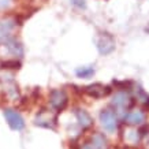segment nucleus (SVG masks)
Returning a JSON list of instances; mask_svg holds the SVG:
<instances>
[{
	"mask_svg": "<svg viewBox=\"0 0 149 149\" xmlns=\"http://www.w3.org/2000/svg\"><path fill=\"white\" fill-rule=\"evenodd\" d=\"M137 100L140 101L144 107H146V108H149V95L146 93V92L144 91V89H141L140 86L137 88Z\"/></svg>",
	"mask_w": 149,
	"mask_h": 149,
	"instance_id": "nucleus-15",
	"label": "nucleus"
},
{
	"mask_svg": "<svg viewBox=\"0 0 149 149\" xmlns=\"http://www.w3.org/2000/svg\"><path fill=\"white\" fill-rule=\"evenodd\" d=\"M14 27V22L7 21V22H0V41H6L10 38V33Z\"/></svg>",
	"mask_w": 149,
	"mask_h": 149,
	"instance_id": "nucleus-12",
	"label": "nucleus"
},
{
	"mask_svg": "<svg viewBox=\"0 0 149 149\" xmlns=\"http://www.w3.org/2000/svg\"><path fill=\"white\" fill-rule=\"evenodd\" d=\"M137 133H138V136H140V137L148 136V134H149V125H146V123H142Z\"/></svg>",
	"mask_w": 149,
	"mask_h": 149,
	"instance_id": "nucleus-18",
	"label": "nucleus"
},
{
	"mask_svg": "<svg viewBox=\"0 0 149 149\" xmlns=\"http://www.w3.org/2000/svg\"><path fill=\"white\" fill-rule=\"evenodd\" d=\"M136 103V100H133L130 97V95L127 92H116L115 96L112 97V101H111V105L115 107L119 113H122L125 109L131 108Z\"/></svg>",
	"mask_w": 149,
	"mask_h": 149,
	"instance_id": "nucleus-3",
	"label": "nucleus"
},
{
	"mask_svg": "<svg viewBox=\"0 0 149 149\" xmlns=\"http://www.w3.org/2000/svg\"><path fill=\"white\" fill-rule=\"evenodd\" d=\"M6 48L11 55L14 56H18V58H22L23 56V45L19 42L17 38H8L6 40Z\"/></svg>",
	"mask_w": 149,
	"mask_h": 149,
	"instance_id": "nucleus-11",
	"label": "nucleus"
},
{
	"mask_svg": "<svg viewBox=\"0 0 149 149\" xmlns=\"http://www.w3.org/2000/svg\"><path fill=\"white\" fill-rule=\"evenodd\" d=\"M82 149H95V148H93V145H92L91 142H86V144L82 146Z\"/></svg>",
	"mask_w": 149,
	"mask_h": 149,
	"instance_id": "nucleus-21",
	"label": "nucleus"
},
{
	"mask_svg": "<svg viewBox=\"0 0 149 149\" xmlns=\"http://www.w3.org/2000/svg\"><path fill=\"white\" fill-rule=\"evenodd\" d=\"M145 32H146V33H149V25H148V26H146V27H145Z\"/></svg>",
	"mask_w": 149,
	"mask_h": 149,
	"instance_id": "nucleus-22",
	"label": "nucleus"
},
{
	"mask_svg": "<svg viewBox=\"0 0 149 149\" xmlns=\"http://www.w3.org/2000/svg\"><path fill=\"white\" fill-rule=\"evenodd\" d=\"M96 48L99 51L100 55H109L115 51V47H116V41H115V37L108 32H100L96 37Z\"/></svg>",
	"mask_w": 149,
	"mask_h": 149,
	"instance_id": "nucleus-1",
	"label": "nucleus"
},
{
	"mask_svg": "<svg viewBox=\"0 0 149 149\" xmlns=\"http://www.w3.org/2000/svg\"><path fill=\"white\" fill-rule=\"evenodd\" d=\"M0 68H7V70H19L21 68V63L18 60H6L0 63Z\"/></svg>",
	"mask_w": 149,
	"mask_h": 149,
	"instance_id": "nucleus-17",
	"label": "nucleus"
},
{
	"mask_svg": "<svg viewBox=\"0 0 149 149\" xmlns=\"http://www.w3.org/2000/svg\"><path fill=\"white\" fill-rule=\"evenodd\" d=\"M74 115H75V118H77L78 125H79L84 130L92 127V125H93V119H92V116L88 113V111H85V109H82V108H77L75 111H74Z\"/></svg>",
	"mask_w": 149,
	"mask_h": 149,
	"instance_id": "nucleus-10",
	"label": "nucleus"
},
{
	"mask_svg": "<svg viewBox=\"0 0 149 149\" xmlns=\"http://www.w3.org/2000/svg\"><path fill=\"white\" fill-rule=\"evenodd\" d=\"M112 85L116 88V89H119V92H129L133 89V81H118V79H113L112 81Z\"/></svg>",
	"mask_w": 149,
	"mask_h": 149,
	"instance_id": "nucleus-13",
	"label": "nucleus"
},
{
	"mask_svg": "<svg viewBox=\"0 0 149 149\" xmlns=\"http://www.w3.org/2000/svg\"><path fill=\"white\" fill-rule=\"evenodd\" d=\"M0 84L3 85L6 93H7V96H8L11 100H17L19 97L18 85L15 84L13 75H8V74H6V75H0Z\"/></svg>",
	"mask_w": 149,
	"mask_h": 149,
	"instance_id": "nucleus-7",
	"label": "nucleus"
},
{
	"mask_svg": "<svg viewBox=\"0 0 149 149\" xmlns=\"http://www.w3.org/2000/svg\"><path fill=\"white\" fill-rule=\"evenodd\" d=\"M78 78H91L95 74V68L93 67H79L75 70Z\"/></svg>",
	"mask_w": 149,
	"mask_h": 149,
	"instance_id": "nucleus-16",
	"label": "nucleus"
},
{
	"mask_svg": "<svg viewBox=\"0 0 149 149\" xmlns=\"http://www.w3.org/2000/svg\"><path fill=\"white\" fill-rule=\"evenodd\" d=\"M4 113V118L7 123H8V126L15 131H21L23 130V127H25V122H23V118L21 116V113L18 111H15L13 108H6L3 111Z\"/></svg>",
	"mask_w": 149,
	"mask_h": 149,
	"instance_id": "nucleus-5",
	"label": "nucleus"
},
{
	"mask_svg": "<svg viewBox=\"0 0 149 149\" xmlns=\"http://www.w3.org/2000/svg\"><path fill=\"white\" fill-rule=\"evenodd\" d=\"M100 123L101 126L108 131V133H115L118 129V119L115 116V113L109 109H101V112L99 115Z\"/></svg>",
	"mask_w": 149,
	"mask_h": 149,
	"instance_id": "nucleus-6",
	"label": "nucleus"
},
{
	"mask_svg": "<svg viewBox=\"0 0 149 149\" xmlns=\"http://www.w3.org/2000/svg\"><path fill=\"white\" fill-rule=\"evenodd\" d=\"M56 122H58V116L56 115L52 116L48 109H41L40 112L37 113L36 120H34V123L37 126L47 127V129H55L56 127Z\"/></svg>",
	"mask_w": 149,
	"mask_h": 149,
	"instance_id": "nucleus-8",
	"label": "nucleus"
},
{
	"mask_svg": "<svg viewBox=\"0 0 149 149\" xmlns=\"http://www.w3.org/2000/svg\"><path fill=\"white\" fill-rule=\"evenodd\" d=\"M82 93H85V95H88L89 97H93V99H101V97L111 95L112 88L111 86H104L100 82H95V84H91V85L82 88Z\"/></svg>",
	"mask_w": 149,
	"mask_h": 149,
	"instance_id": "nucleus-4",
	"label": "nucleus"
},
{
	"mask_svg": "<svg viewBox=\"0 0 149 149\" xmlns=\"http://www.w3.org/2000/svg\"><path fill=\"white\" fill-rule=\"evenodd\" d=\"M92 145L95 149H107V140L101 134H95L92 137Z\"/></svg>",
	"mask_w": 149,
	"mask_h": 149,
	"instance_id": "nucleus-14",
	"label": "nucleus"
},
{
	"mask_svg": "<svg viewBox=\"0 0 149 149\" xmlns=\"http://www.w3.org/2000/svg\"><path fill=\"white\" fill-rule=\"evenodd\" d=\"M10 4H11V0H0V10L7 8Z\"/></svg>",
	"mask_w": 149,
	"mask_h": 149,
	"instance_id": "nucleus-20",
	"label": "nucleus"
},
{
	"mask_svg": "<svg viewBox=\"0 0 149 149\" xmlns=\"http://www.w3.org/2000/svg\"><path fill=\"white\" fill-rule=\"evenodd\" d=\"M145 120V113L141 109H133L130 112L123 115V122L129 125V126H137V125H142Z\"/></svg>",
	"mask_w": 149,
	"mask_h": 149,
	"instance_id": "nucleus-9",
	"label": "nucleus"
},
{
	"mask_svg": "<svg viewBox=\"0 0 149 149\" xmlns=\"http://www.w3.org/2000/svg\"><path fill=\"white\" fill-rule=\"evenodd\" d=\"M49 103L51 107L56 112H62L68 104V97L63 89H52L49 92Z\"/></svg>",
	"mask_w": 149,
	"mask_h": 149,
	"instance_id": "nucleus-2",
	"label": "nucleus"
},
{
	"mask_svg": "<svg viewBox=\"0 0 149 149\" xmlns=\"http://www.w3.org/2000/svg\"><path fill=\"white\" fill-rule=\"evenodd\" d=\"M71 4L74 7H77L79 10H85L86 8V0H70Z\"/></svg>",
	"mask_w": 149,
	"mask_h": 149,
	"instance_id": "nucleus-19",
	"label": "nucleus"
}]
</instances>
